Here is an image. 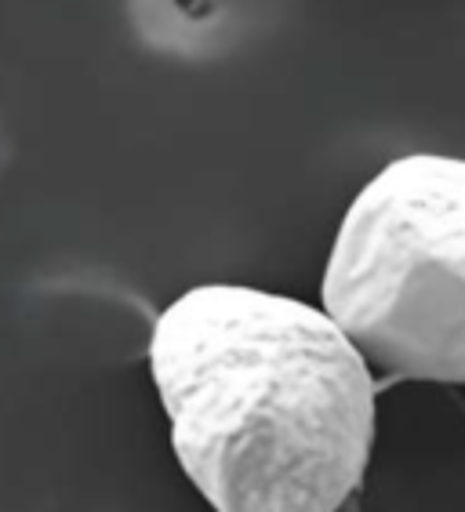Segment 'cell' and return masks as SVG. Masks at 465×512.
Listing matches in <instances>:
<instances>
[{"mask_svg": "<svg viewBox=\"0 0 465 512\" xmlns=\"http://www.w3.org/2000/svg\"><path fill=\"white\" fill-rule=\"evenodd\" d=\"M149 371L215 512H338L375 444L371 364L302 298L200 284L160 309Z\"/></svg>", "mask_w": 465, "mask_h": 512, "instance_id": "6da1fadb", "label": "cell"}, {"mask_svg": "<svg viewBox=\"0 0 465 512\" xmlns=\"http://www.w3.org/2000/svg\"><path fill=\"white\" fill-rule=\"evenodd\" d=\"M320 302L382 375L465 385V160H389L338 222Z\"/></svg>", "mask_w": 465, "mask_h": 512, "instance_id": "7a4b0ae2", "label": "cell"}]
</instances>
